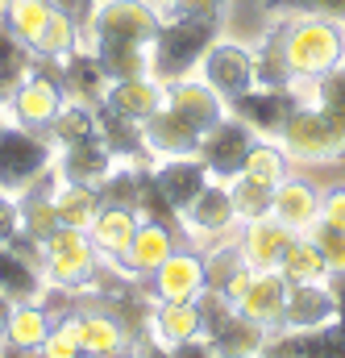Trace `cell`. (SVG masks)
<instances>
[{"label":"cell","instance_id":"6da1fadb","mask_svg":"<svg viewBox=\"0 0 345 358\" xmlns=\"http://www.w3.org/2000/svg\"><path fill=\"white\" fill-rule=\"evenodd\" d=\"M279 50L287 71L300 80H316L325 71H333L337 63H345V25L329 21V17H287L274 25Z\"/></svg>","mask_w":345,"mask_h":358},{"label":"cell","instance_id":"7a4b0ae2","mask_svg":"<svg viewBox=\"0 0 345 358\" xmlns=\"http://www.w3.org/2000/svg\"><path fill=\"white\" fill-rule=\"evenodd\" d=\"M221 38V21H204V17H187L171 13L163 17L154 42H150V80H159L163 88L175 80H187L204 55L212 50V42Z\"/></svg>","mask_w":345,"mask_h":358},{"label":"cell","instance_id":"3957f363","mask_svg":"<svg viewBox=\"0 0 345 358\" xmlns=\"http://www.w3.org/2000/svg\"><path fill=\"white\" fill-rule=\"evenodd\" d=\"M279 146H283L287 159H300V163H329V159H342L345 155V117L321 108V104L300 100L295 113L287 117L283 134H279Z\"/></svg>","mask_w":345,"mask_h":358},{"label":"cell","instance_id":"277c9868","mask_svg":"<svg viewBox=\"0 0 345 358\" xmlns=\"http://www.w3.org/2000/svg\"><path fill=\"white\" fill-rule=\"evenodd\" d=\"M54 142L25 125L0 121V192H25L54 171Z\"/></svg>","mask_w":345,"mask_h":358},{"label":"cell","instance_id":"5b68a950","mask_svg":"<svg viewBox=\"0 0 345 358\" xmlns=\"http://www.w3.org/2000/svg\"><path fill=\"white\" fill-rule=\"evenodd\" d=\"M159 25H163V8L154 0H104V4H96V13L87 21L84 46L87 42H129V46L150 50Z\"/></svg>","mask_w":345,"mask_h":358},{"label":"cell","instance_id":"8992f818","mask_svg":"<svg viewBox=\"0 0 345 358\" xmlns=\"http://www.w3.org/2000/svg\"><path fill=\"white\" fill-rule=\"evenodd\" d=\"M96 246L87 238V229H71V225H59L50 238H46V283L50 287H67V292H80L87 283H96Z\"/></svg>","mask_w":345,"mask_h":358},{"label":"cell","instance_id":"52a82bcc","mask_svg":"<svg viewBox=\"0 0 345 358\" xmlns=\"http://www.w3.org/2000/svg\"><path fill=\"white\" fill-rule=\"evenodd\" d=\"M63 104H67V92H63V67H59V71H50V63H42V59H38L34 76L13 92L8 100H4V108H8V117H13V125L38 129V134H46V129H50V121L59 117V108H63Z\"/></svg>","mask_w":345,"mask_h":358},{"label":"cell","instance_id":"ba28073f","mask_svg":"<svg viewBox=\"0 0 345 358\" xmlns=\"http://www.w3.org/2000/svg\"><path fill=\"white\" fill-rule=\"evenodd\" d=\"M254 142H258V138H254V129L229 113L221 125H212V129L200 138L196 159L208 167V176H212V179L229 183V179H237L242 171H246V159H250V146H254Z\"/></svg>","mask_w":345,"mask_h":358},{"label":"cell","instance_id":"9c48e42d","mask_svg":"<svg viewBox=\"0 0 345 358\" xmlns=\"http://www.w3.org/2000/svg\"><path fill=\"white\" fill-rule=\"evenodd\" d=\"M295 104H300V92L295 88H258V84H254L246 96L229 100V113H233L237 121H246V125L254 129V138L279 142V134H283L287 117L295 113Z\"/></svg>","mask_w":345,"mask_h":358},{"label":"cell","instance_id":"30bf717a","mask_svg":"<svg viewBox=\"0 0 345 358\" xmlns=\"http://www.w3.org/2000/svg\"><path fill=\"white\" fill-rule=\"evenodd\" d=\"M200 71H204V84L216 92L225 104L237 100V96H246V92L258 84V76H254V50H246L237 42H221V38L204 55Z\"/></svg>","mask_w":345,"mask_h":358},{"label":"cell","instance_id":"8fae6325","mask_svg":"<svg viewBox=\"0 0 345 358\" xmlns=\"http://www.w3.org/2000/svg\"><path fill=\"white\" fill-rule=\"evenodd\" d=\"M142 138H146L150 155H163V159H187V155L200 150V138H204V134H200L187 117H179L171 104L163 100V104L142 121Z\"/></svg>","mask_w":345,"mask_h":358},{"label":"cell","instance_id":"7c38bea8","mask_svg":"<svg viewBox=\"0 0 345 358\" xmlns=\"http://www.w3.org/2000/svg\"><path fill=\"white\" fill-rule=\"evenodd\" d=\"M54 171L67 183H87V187H100L104 179L117 171V155L108 150V142L96 134V138H84L75 146H63L54 155Z\"/></svg>","mask_w":345,"mask_h":358},{"label":"cell","instance_id":"4fadbf2b","mask_svg":"<svg viewBox=\"0 0 345 358\" xmlns=\"http://www.w3.org/2000/svg\"><path fill=\"white\" fill-rule=\"evenodd\" d=\"M167 104H171L179 117H187L200 134H208L212 125H221L225 117H229V104L216 96V92L208 88L204 80H175V84H167V96H163Z\"/></svg>","mask_w":345,"mask_h":358},{"label":"cell","instance_id":"5bb4252c","mask_svg":"<svg viewBox=\"0 0 345 358\" xmlns=\"http://www.w3.org/2000/svg\"><path fill=\"white\" fill-rule=\"evenodd\" d=\"M150 292L159 300H196L204 292V259L191 246L171 250L167 263L150 275Z\"/></svg>","mask_w":345,"mask_h":358},{"label":"cell","instance_id":"9a60e30c","mask_svg":"<svg viewBox=\"0 0 345 358\" xmlns=\"http://www.w3.org/2000/svg\"><path fill=\"white\" fill-rule=\"evenodd\" d=\"M208 167L196 159V155H187V159H167V163H154L150 167V183L171 200V208L179 213H187L191 208V200L208 187Z\"/></svg>","mask_w":345,"mask_h":358},{"label":"cell","instance_id":"2e32d148","mask_svg":"<svg viewBox=\"0 0 345 358\" xmlns=\"http://www.w3.org/2000/svg\"><path fill=\"white\" fill-rule=\"evenodd\" d=\"M54 321H63L67 329H71V338L80 342V350L84 355H112V350H125V342H129V334L96 304V308H80V313H63V317H54Z\"/></svg>","mask_w":345,"mask_h":358},{"label":"cell","instance_id":"e0dca14e","mask_svg":"<svg viewBox=\"0 0 345 358\" xmlns=\"http://www.w3.org/2000/svg\"><path fill=\"white\" fill-rule=\"evenodd\" d=\"M287 287H291V283L283 279V271H254V283H250V292L237 300V313L250 317V321H258L266 334H270V329H283Z\"/></svg>","mask_w":345,"mask_h":358},{"label":"cell","instance_id":"ac0fdd59","mask_svg":"<svg viewBox=\"0 0 345 358\" xmlns=\"http://www.w3.org/2000/svg\"><path fill=\"white\" fill-rule=\"evenodd\" d=\"M295 242V229L274 221V217H258V221H246V238H242V255L254 271H279L287 246Z\"/></svg>","mask_w":345,"mask_h":358},{"label":"cell","instance_id":"d6986e66","mask_svg":"<svg viewBox=\"0 0 345 358\" xmlns=\"http://www.w3.org/2000/svg\"><path fill=\"white\" fill-rule=\"evenodd\" d=\"M54 187H59V179L50 171V176H42L34 187H25V192L17 196L21 234L34 238V242H42V246H46V238L63 225V221H59V208H54Z\"/></svg>","mask_w":345,"mask_h":358},{"label":"cell","instance_id":"ffe728a7","mask_svg":"<svg viewBox=\"0 0 345 358\" xmlns=\"http://www.w3.org/2000/svg\"><path fill=\"white\" fill-rule=\"evenodd\" d=\"M171 250H179V242H175L171 234H167L163 225L142 221V225H138V234H133V242L121 250L117 267L125 271V275H142V279H150L154 271L167 263V255H171Z\"/></svg>","mask_w":345,"mask_h":358},{"label":"cell","instance_id":"44dd1931","mask_svg":"<svg viewBox=\"0 0 345 358\" xmlns=\"http://www.w3.org/2000/svg\"><path fill=\"white\" fill-rule=\"evenodd\" d=\"M270 217L291 225L295 234L308 229L312 221H321V187H312L308 179H291L283 176L274 183V204H270Z\"/></svg>","mask_w":345,"mask_h":358},{"label":"cell","instance_id":"7402d4cb","mask_svg":"<svg viewBox=\"0 0 345 358\" xmlns=\"http://www.w3.org/2000/svg\"><path fill=\"white\" fill-rule=\"evenodd\" d=\"M337 317L325 283H291L283 304V329H321Z\"/></svg>","mask_w":345,"mask_h":358},{"label":"cell","instance_id":"603a6c76","mask_svg":"<svg viewBox=\"0 0 345 358\" xmlns=\"http://www.w3.org/2000/svg\"><path fill=\"white\" fill-rule=\"evenodd\" d=\"M96 134L108 142V150H112L117 159H125V163H133V167H150V146H146L138 121L112 113L108 104H96Z\"/></svg>","mask_w":345,"mask_h":358},{"label":"cell","instance_id":"cb8c5ba5","mask_svg":"<svg viewBox=\"0 0 345 358\" xmlns=\"http://www.w3.org/2000/svg\"><path fill=\"white\" fill-rule=\"evenodd\" d=\"M138 225H142L138 208H117V204H100L96 221L87 225V238H91V246H96V255H104V259H121V250H125V246L133 242Z\"/></svg>","mask_w":345,"mask_h":358},{"label":"cell","instance_id":"d4e9b609","mask_svg":"<svg viewBox=\"0 0 345 358\" xmlns=\"http://www.w3.org/2000/svg\"><path fill=\"white\" fill-rule=\"evenodd\" d=\"M163 84L159 80H150V76H138V80H117V84H108L104 88V100L100 104H108L112 113H121V117H129V121H146L159 104H163Z\"/></svg>","mask_w":345,"mask_h":358},{"label":"cell","instance_id":"484cf974","mask_svg":"<svg viewBox=\"0 0 345 358\" xmlns=\"http://www.w3.org/2000/svg\"><path fill=\"white\" fill-rule=\"evenodd\" d=\"M233 196H229V183H212L208 179V187L191 200V208L183 213V221H187V234H225L229 225H233Z\"/></svg>","mask_w":345,"mask_h":358},{"label":"cell","instance_id":"4316f807","mask_svg":"<svg viewBox=\"0 0 345 358\" xmlns=\"http://www.w3.org/2000/svg\"><path fill=\"white\" fill-rule=\"evenodd\" d=\"M204 342H208L221 358H258L262 342H266V329H262L258 321L233 313V317H225L216 329H208Z\"/></svg>","mask_w":345,"mask_h":358},{"label":"cell","instance_id":"83f0119b","mask_svg":"<svg viewBox=\"0 0 345 358\" xmlns=\"http://www.w3.org/2000/svg\"><path fill=\"white\" fill-rule=\"evenodd\" d=\"M96 67L104 71L108 84L117 80H138V76H150V50L146 46H129V42H87Z\"/></svg>","mask_w":345,"mask_h":358},{"label":"cell","instance_id":"f1b7e54d","mask_svg":"<svg viewBox=\"0 0 345 358\" xmlns=\"http://www.w3.org/2000/svg\"><path fill=\"white\" fill-rule=\"evenodd\" d=\"M150 334L163 346H183L191 338H200V308L196 300H159L154 317H150Z\"/></svg>","mask_w":345,"mask_h":358},{"label":"cell","instance_id":"f546056e","mask_svg":"<svg viewBox=\"0 0 345 358\" xmlns=\"http://www.w3.org/2000/svg\"><path fill=\"white\" fill-rule=\"evenodd\" d=\"M0 292L13 304H42L46 296V279L34 263H25L21 255H13L8 246H0Z\"/></svg>","mask_w":345,"mask_h":358},{"label":"cell","instance_id":"4dcf8cb0","mask_svg":"<svg viewBox=\"0 0 345 358\" xmlns=\"http://www.w3.org/2000/svg\"><path fill=\"white\" fill-rule=\"evenodd\" d=\"M38 67V55L8 29V21L0 17V100H8L13 92L21 88Z\"/></svg>","mask_w":345,"mask_h":358},{"label":"cell","instance_id":"1f68e13d","mask_svg":"<svg viewBox=\"0 0 345 358\" xmlns=\"http://www.w3.org/2000/svg\"><path fill=\"white\" fill-rule=\"evenodd\" d=\"M104 88H108V80L96 67V59H91L87 46H80L75 55L63 59V92H71L80 104H100L104 100Z\"/></svg>","mask_w":345,"mask_h":358},{"label":"cell","instance_id":"d6a6232c","mask_svg":"<svg viewBox=\"0 0 345 358\" xmlns=\"http://www.w3.org/2000/svg\"><path fill=\"white\" fill-rule=\"evenodd\" d=\"M54 317L46 313V304H13V317L4 325V346H21V350H42L46 334H50Z\"/></svg>","mask_w":345,"mask_h":358},{"label":"cell","instance_id":"836d02e7","mask_svg":"<svg viewBox=\"0 0 345 358\" xmlns=\"http://www.w3.org/2000/svg\"><path fill=\"white\" fill-rule=\"evenodd\" d=\"M54 208H59V221H63V225L87 229V225L96 221V213H100V196H96V187H87V183H67V179H59V187H54Z\"/></svg>","mask_w":345,"mask_h":358},{"label":"cell","instance_id":"e575fe53","mask_svg":"<svg viewBox=\"0 0 345 358\" xmlns=\"http://www.w3.org/2000/svg\"><path fill=\"white\" fill-rule=\"evenodd\" d=\"M279 271H283V279H287V283H325L329 263H325V255L316 250V242H312V238L295 234V242L287 246V255H283Z\"/></svg>","mask_w":345,"mask_h":358},{"label":"cell","instance_id":"d590c367","mask_svg":"<svg viewBox=\"0 0 345 358\" xmlns=\"http://www.w3.org/2000/svg\"><path fill=\"white\" fill-rule=\"evenodd\" d=\"M80 46H84V29H80L71 17L54 13V17L46 21L42 38L34 42V55H38L42 63H63V59H67V55H75Z\"/></svg>","mask_w":345,"mask_h":358},{"label":"cell","instance_id":"8d00e7d4","mask_svg":"<svg viewBox=\"0 0 345 358\" xmlns=\"http://www.w3.org/2000/svg\"><path fill=\"white\" fill-rule=\"evenodd\" d=\"M46 138L54 142V150L75 146V142H84V138H96V108H91V104H80V100H75V104H63L59 117L50 121Z\"/></svg>","mask_w":345,"mask_h":358},{"label":"cell","instance_id":"74e56055","mask_svg":"<svg viewBox=\"0 0 345 358\" xmlns=\"http://www.w3.org/2000/svg\"><path fill=\"white\" fill-rule=\"evenodd\" d=\"M146 176H150V167H133V163L117 167L112 176H108L104 183H100V187H96L100 204H117V208H138V200H142V187H146Z\"/></svg>","mask_w":345,"mask_h":358},{"label":"cell","instance_id":"f35d334b","mask_svg":"<svg viewBox=\"0 0 345 358\" xmlns=\"http://www.w3.org/2000/svg\"><path fill=\"white\" fill-rule=\"evenodd\" d=\"M54 17V4L50 0H13L8 8H4V21H8V29L34 50V42L42 38V29H46V21Z\"/></svg>","mask_w":345,"mask_h":358},{"label":"cell","instance_id":"ab89813d","mask_svg":"<svg viewBox=\"0 0 345 358\" xmlns=\"http://www.w3.org/2000/svg\"><path fill=\"white\" fill-rule=\"evenodd\" d=\"M229 196H233V213H237L242 221L270 217V204H274V187H270V183L237 176V179H229Z\"/></svg>","mask_w":345,"mask_h":358},{"label":"cell","instance_id":"60d3db41","mask_svg":"<svg viewBox=\"0 0 345 358\" xmlns=\"http://www.w3.org/2000/svg\"><path fill=\"white\" fill-rule=\"evenodd\" d=\"M295 88H300V100L321 104V108L345 117V63H337L333 71H325V76H316V80H300Z\"/></svg>","mask_w":345,"mask_h":358},{"label":"cell","instance_id":"b9f144b4","mask_svg":"<svg viewBox=\"0 0 345 358\" xmlns=\"http://www.w3.org/2000/svg\"><path fill=\"white\" fill-rule=\"evenodd\" d=\"M254 76H258V88H295V76L283 63V50H279L274 29L262 38V46L254 50Z\"/></svg>","mask_w":345,"mask_h":358},{"label":"cell","instance_id":"7bdbcfd3","mask_svg":"<svg viewBox=\"0 0 345 358\" xmlns=\"http://www.w3.org/2000/svg\"><path fill=\"white\" fill-rule=\"evenodd\" d=\"M242 176L262 179V183H270V187H274L279 179L287 176V155H283V146L258 138V142L250 146V159H246V171H242Z\"/></svg>","mask_w":345,"mask_h":358},{"label":"cell","instance_id":"ee69618b","mask_svg":"<svg viewBox=\"0 0 345 358\" xmlns=\"http://www.w3.org/2000/svg\"><path fill=\"white\" fill-rule=\"evenodd\" d=\"M262 8L274 17H329L345 25V0H262Z\"/></svg>","mask_w":345,"mask_h":358},{"label":"cell","instance_id":"f6af8a7d","mask_svg":"<svg viewBox=\"0 0 345 358\" xmlns=\"http://www.w3.org/2000/svg\"><path fill=\"white\" fill-rule=\"evenodd\" d=\"M242 267H246V255H242V246H221V250L204 255V287H212V292H225V283H229V279H233Z\"/></svg>","mask_w":345,"mask_h":358},{"label":"cell","instance_id":"bcb514c9","mask_svg":"<svg viewBox=\"0 0 345 358\" xmlns=\"http://www.w3.org/2000/svg\"><path fill=\"white\" fill-rule=\"evenodd\" d=\"M308 238H312V242H316V250L325 255L329 271H345V229H342V225L312 221V225H308Z\"/></svg>","mask_w":345,"mask_h":358},{"label":"cell","instance_id":"7dc6e473","mask_svg":"<svg viewBox=\"0 0 345 358\" xmlns=\"http://www.w3.org/2000/svg\"><path fill=\"white\" fill-rule=\"evenodd\" d=\"M196 308H200V338H204L208 329H216L225 317H233V313H237V308H233L221 292H212V287H204V292L196 296Z\"/></svg>","mask_w":345,"mask_h":358},{"label":"cell","instance_id":"c3c4849f","mask_svg":"<svg viewBox=\"0 0 345 358\" xmlns=\"http://www.w3.org/2000/svg\"><path fill=\"white\" fill-rule=\"evenodd\" d=\"M42 355L46 358H84V350H80V342L71 338V329H67L63 321H54L50 334H46V342H42Z\"/></svg>","mask_w":345,"mask_h":358},{"label":"cell","instance_id":"681fc988","mask_svg":"<svg viewBox=\"0 0 345 358\" xmlns=\"http://www.w3.org/2000/svg\"><path fill=\"white\" fill-rule=\"evenodd\" d=\"M17 234H21V213H17V200L0 192V246H8Z\"/></svg>","mask_w":345,"mask_h":358},{"label":"cell","instance_id":"f907efd6","mask_svg":"<svg viewBox=\"0 0 345 358\" xmlns=\"http://www.w3.org/2000/svg\"><path fill=\"white\" fill-rule=\"evenodd\" d=\"M321 221L342 225L345 229V187H329V192H321Z\"/></svg>","mask_w":345,"mask_h":358},{"label":"cell","instance_id":"816d5d0a","mask_svg":"<svg viewBox=\"0 0 345 358\" xmlns=\"http://www.w3.org/2000/svg\"><path fill=\"white\" fill-rule=\"evenodd\" d=\"M229 8V0H183L175 13H187V17H204V21H221Z\"/></svg>","mask_w":345,"mask_h":358},{"label":"cell","instance_id":"f5cc1de1","mask_svg":"<svg viewBox=\"0 0 345 358\" xmlns=\"http://www.w3.org/2000/svg\"><path fill=\"white\" fill-rule=\"evenodd\" d=\"M50 4H54V13L71 17L80 29H87V21H91V13H96V0H50Z\"/></svg>","mask_w":345,"mask_h":358},{"label":"cell","instance_id":"db71d44e","mask_svg":"<svg viewBox=\"0 0 345 358\" xmlns=\"http://www.w3.org/2000/svg\"><path fill=\"white\" fill-rule=\"evenodd\" d=\"M250 283H254V267L246 263V267H242L237 275H233V279H229V283H225V292H221V296H225V300H229V304L237 308V300H242V296L250 292Z\"/></svg>","mask_w":345,"mask_h":358},{"label":"cell","instance_id":"11a10c76","mask_svg":"<svg viewBox=\"0 0 345 358\" xmlns=\"http://www.w3.org/2000/svg\"><path fill=\"white\" fill-rule=\"evenodd\" d=\"M133 358H175V350L171 346H163L154 334H146V338L133 342Z\"/></svg>","mask_w":345,"mask_h":358},{"label":"cell","instance_id":"9f6ffc18","mask_svg":"<svg viewBox=\"0 0 345 358\" xmlns=\"http://www.w3.org/2000/svg\"><path fill=\"white\" fill-rule=\"evenodd\" d=\"M325 287H329V296H333L337 321H345V271H329V275H325Z\"/></svg>","mask_w":345,"mask_h":358},{"label":"cell","instance_id":"6f0895ef","mask_svg":"<svg viewBox=\"0 0 345 358\" xmlns=\"http://www.w3.org/2000/svg\"><path fill=\"white\" fill-rule=\"evenodd\" d=\"M175 358H221L204 338H191V342H183V346H175Z\"/></svg>","mask_w":345,"mask_h":358},{"label":"cell","instance_id":"680465c9","mask_svg":"<svg viewBox=\"0 0 345 358\" xmlns=\"http://www.w3.org/2000/svg\"><path fill=\"white\" fill-rule=\"evenodd\" d=\"M0 358H46L42 350H21V346H0Z\"/></svg>","mask_w":345,"mask_h":358},{"label":"cell","instance_id":"91938a15","mask_svg":"<svg viewBox=\"0 0 345 358\" xmlns=\"http://www.w3.org/2000/svg\"><path fill=\"white\" fill-rule=\"evenodd\" d=\"M8 317H13V300L0 292V338H4V325H8Z\"/></svg>","mask_w":345,"mask_h":358},{"label":"cell","instance_id":"94428289","mask_svg":"<svg viewBox=\"0 0 345 358\" xmlns=\"http://www.w3.org/2000/svg\"><path fill=\"white\" fill-rule=\"evenodd\" d=\"M154 4H159V8H167V13H175V8H179L183 0H154Z\"/></svg>","mask_w":345,"mask_h":358},{"label":"cell","instance_id":"6125c7cd","mask_svg":"<svg viewBox=\"0 0 345 358\" xmlns=\"http://www.w3.org/2000/svg\"><path fill=\"white\" fill-rule=\"evenodd\" d=\"M84 358H133V355H125V350H112V355H84Z\"/></svg>","mask_w":345,"mask_h":358},{"label":"cell","instance_id":"be15d7a7","mask_svg":"<svg viewBox=\"0 0 345 358\" xmlns=\"http://www.w3.org/2000/svg\"><path fill=\"white\" fill-rule=\"evenodd\" d=\"M8 4H13V0H0V17H4V8H8Z\"/></svg>","mask_w":345,"mask_h":358}]
</instances>
